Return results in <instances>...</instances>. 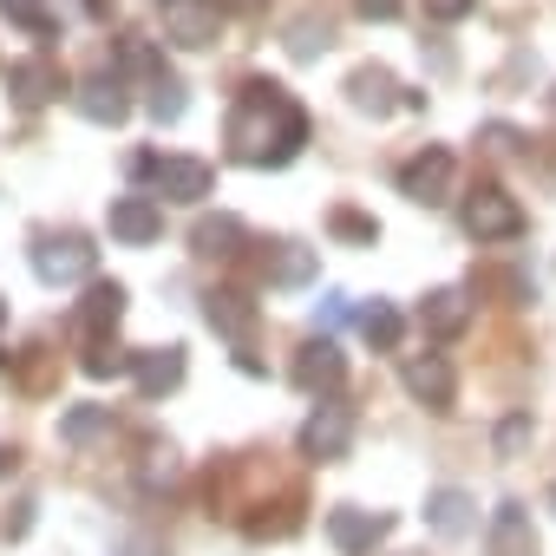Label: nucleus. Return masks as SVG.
<instances>
[{
	"instance_id": "c9c22d12",
	"label": "nucleus",
	"mask_w": 556,
	"mask_h": 556,
	"mask_svg": "<svg viewBox=\"0 0 556 556\" xmlns=\"http://www.w3.org/2000/svg\"><path fill=\"white\" fill-rule=\"evenodd\" d=\"M27 530H34V504H21V510H14V517H8V536H14V543H21V536H27Z\"/></svg>"
},
{
	"instance_id": "dca6fc26",
	"label": "nucleus",
	"mask_w": 556,
	"mask_h": 556,
	"mask_svg": "<svg viewBox=\"0 0 556 556\" xmlns=\"http://www.w3.org/2000/svg\"><path fill=\"white\" fill-rule=\"evenodd\" d=\"M105 223H112V236H118V242H131V249H144V242H157V236H164V210H157L151 197H112Z\"/></svg>"
},
{
	"instance_id": "bb28decb",
	"label": "nucleus",
	"mask_w": 556,
	"mask_h": 556,
	"mask_svg": "<svg viewBox=\"0 0 556 556\" xmlns=\"http://www.w3.org/2000/svg\"><path fill=\"white\" fill-rule=\"evenodd\" d=\"M151 118H157V125H177V118H184V86H177L170 73L151 79Z\"/></svg>"
},
{
	"instance_id": "4be33fe9",
	"label": "nucleus",
	"mask_w": 556,
	"mask_h": 556,
	"mask_svg": "<svg viewBox=\"0 0 556 556\" xmlns=\"http://www.w3.org/2000/svg\"><path fill=\"white\" fill-rule=\"evenodd\" d=\"M354 321H361V334H367L380 354H393V348H400V334H406V321H400V308H393V302H367Z\"/></svg>"
},
{
	"instance_id": "6ab92c4d",
	"label": "nucleus",
	"mask_w": 556,
	"mask_h": 556,
	"mask_svg": "<svg viewBox=\"0 0 556 556\" xmlns=\"http://www.w3.org/2000/svg\"><path fill=\"white\" fill-rule=\"evenodd\" d=\"M131 380H138L144 400L177 393V387H184V348H144V354L131 361Z\"/></svg>"
},
{
	"instance_id": "5701e85b",
	"label": "nucleus",
	"mask_w": 556,
	"mask_h": 556,
	"mask_svg": "<svg viewBox=\"0 0 556 556\" xmlns=\"http://www.w3.org/2000/svg\"><path fill=\"white\" fill-rule=\"evenodd\" d=\"M105 432H112V406H66L60 413V439L66 445H92Z\"/></svg>"
},
{
	"instance_id": "2eb2a0df",
	"label": "nucleus",
	"mask_w": 556,
	"mask_h": 556,
	"mask_svg": "<svg viewBox=\"0 0 556 556\" xmlns=\"http://www.w3.org/2000/svg\"><path fill=\"white\" fill-rule=\"evenodd\" d=\"M348 99H354V112H374V118L406 112V86H400L387 66H361V73L348 79Z\"/></svg>"
},
{
	"instance_id": "39448f33",
	"label": "nucleus",
	"mask_w": 556,
	"mask_h": 556,
	"mask_svg": "<svg viewBox=\"0 0 556 556\" xmlns=\"http://www.w3.org/2000/svg\"><path fill=\"white\" fill-rule=\"evenodd\" d=\"M302 458H315V465H334V458H348L354 452V406H341V400H321L308 419H302Z\"/></svg>"
},
{
	"instance_id": "20e7f679",
	"label": "nucleus",
	"mask_w": 556,
	"mask_h": 556,
	"mask_svg": "<svg viewBox=\"0 0 556 556\" xmlns=\"http://www.w3.org/2000/svg\"><path fill=\"white\" fill-rule=\"evenodd\" d=\"M458 223H465V236H471V242H510V236H523V210H517V197H510V190H497V184L465 190Z\"/></svg>"
},
{
	"instance_id": "f257e3e1",
	"label": "nucleus",
	"mask_w": 556,
	"mask_h": 556,
	"mask_svg": "<svg viewBox=\"0 0 556 556\" xmlns=\"http://www.w3.org/2000/svg\"><path fill=\"white\" fill-rule=\"evenodd\" d=\"M302 144H308V112L275 79H249L236 92V105H229V157L236 164L282 170Z\"/></svg>"
},
{
	"instance_id": "cd10ccee",
	"label": "nucleus",
	"mask_w": 556,
	"mask_h": 556,
	"mask_svg": "<svg viewBox=\"0 0 556 556\" xmlns=\"http://www.w3.org/2000/svg\"><path fill=\"white\" fill-rule=\"evenodd\" d=\"M328 229H334L341 242H361V249H374V242H380V223H374V216H361V210H334V216H328Z\"/></svg>"
},
{
	"instance_id": "9b49d317",
	"label": "nucleus",
	"mask_w": 556,
	"mask_h": 556,
	"mask_svg": "<svg viewBox=\"0 0 556 556\" xmlns=\"http://www.w3.org/2000/svg\"><path fill=\"white\" fill-rule=\"evenodd\" d=\"M151 190H157L164 203H203V197L216 190V170H210L203 157H157Z\"/></svg>"
},
{
	"instance_id": "aec40b11",
	"label": "nucleus",
	"mask_w": 556,
	"mask_h": 556,
	"mask_svg": "<svg viewBox=\"0 0 556 556\" xmlns=\"http://www.w3.org/2000/svg\"><path fill=\"white\" fill-rule=\"evenodd\" d=\"M484 549H491V556H536L530 510H523V504H497V510H491V530H484Z\"/></svg>"
},
{
	"instance_id": "6e6552de",
	"label": "nucleus",
	"mask_w": 556,
	"mask_h": 556,
	"mask_svg": "<svg viewBox=\"0 0 556 556\" xmlns=\"http://www.w3.org/2000/svg\"><path fill=\"white\" fill-rule=\"evenodd\" d=\"M203 321H210L236 354L255 348V302H249L242 289H210V295H203Z\"/></svg>"
},
{
	"instance_id": "c85d7f7f",
	"label": "nucleus",
	"mask_w": 556,
	"mask_h": 556,
	"mask_svg": "<svg viewBox=\"0 0 556 556\" xmlns=\"http://www.w3.org/2000/svg\"><path fill=\"white\" fill-rule=\"evenodd\" d=\"M0 14L21 21V27H34V34H53V14L40 8V0H0Z\"/></svg>"
},
{
	"instance_id": "58836bf2",
	"label": "nucleus",
	"mask_w": 556,
	"mask_h": 556,
	"mask_svg": "<svg viewBox=\"0 0 556 556\" xmlns=\"http://www.w3.org/2000/svg\"><path fill=\"white\" fill-rule=\"evenodd\" d=\"M549 510H556V484H549Z\"/></svg>"
},
{
	"instance_id": "423d86ee",
	"label": "nucleus",
	"mask_w": 556,
	"mask_h": 556,
	"mask_svg": "<svg viewBox=\"0 0 556 556\" xmlns=\"http://www.w3.org/2000/svg\"><path fill=\"white\" fill-rule=\"evenodd\" d=\"M289 374H295V387H302V393H315V400H321V393H341V380H348V354H341L328 334H315V341H302V348H295V367H289Z\"/></svg>"
},
{
	"instance_id": "f8f14e48",
	"label": "nucleus",
	"mask_w": 556,
	"mask_h": 556,
	"mask_svg": "<svg viewBox=\"0 0 556 556\" xmlns=\"http://www.w3.org/2000/svg\"><path fill=\"white\" fill-rule=\"evenodd\" d=\"M118 321H125V289L118 282H86V295L73 308V334L79 341H112Z\"/></svg>"
},
{
	"instance_id": "9d476101",
	"label": "nucleus",
	"mask_w": 556,
	"mask_h": 556,
	"mask_svg": "<svg viewBox=\"0 0 556 556\" xmlns=\"http://www.w3.org/2000/svg\"><path fill=\"white\" fill-rule=\"evenodd\" d=\"M223 0H164V34L177 47H210L223 34Z\"/></svg>"
},
{
	"instance_id": "c756f323",
	"label": "nucleus",
	"mask_w": 556,
	"mask_h": 556,
	"mask_svg": "<svg viewBox=\"0 0 556 556\" xmlns=\"http://www.w3.org/2000/svg\"><path fill=\"white\" fill-rule=\"evenodd\" d=\"M523 445H530V413H510V419L497 426V452H504V458H517Z\"/></svg>"
},
{
	"instance_id": "72a5a7b5",
	"label": "nucleus",
	"mask_w": 556,
	"mask_h": 556,
	"mask_svg": "<svg viewBox=\"0 0 556 556\" xmlns=\"http://www.w3.org/2000/svg\"><path fill=\"white\" fill-rule=\"evenodd\" d=\"M361 21H400V0H354Z\"/></svg>"
},
{
	"instance_id": "f3484780",
	"label": "nucleus",
	"mask_w": 556,
	"mask_h": 556,
	"mask_svg": "<svg viewBox=\"0 0 556 556\" xmlns=\"http://www.w3.org/2000/svg\"><path fill=\"white\" fill-rule=\"evenodd\" d=\"M419 328H426L432 341H458V334L471 328V295H465V289H432V295L419 302Z\"/></svg>"
},
{
	"instance_id": "e433bc0d",
	"label": "nucleus",
	"mask_w": 556,
	"mask_h": 556,
	"mask_svg": "<svg viewBox=\"0 0 556 556\" xmlns=\"http://www.w3.org/2000/svg\"><path fill=\"white\" fill-rule=\"evenodd\" d=\"M223 8H229V14H262L268 0H223Z\"/></svg>"
},
{
	"instance_id": "393cba45",
	"label": "nucleus",
	"mask_w": 556,
	"mask_h": 556,
	"mask_svg": "<svg viewBox=\"0 0 556 556\" xmlns=\"http://www.w3.org/2000/svg\"><path fill=\"white\" fill-rule=\"evenodd\" d=\"M289 53H295V60H321V53H328V21L302 14V21L289 27Z\"/></svg>"
},
{
	"instance_id": "a878e982",
	"label": "nucleus",
	"mask_w": 556,
	"mask_h": 556,
	"mask_svg": "<svg viewBox=\"0 0 556 556\" xmlns=\"http://www.w3.org/2000/svg\"><path fill=\"white\" fill-rule=\"evenodd\" d=\"M131 361H138V354H125V348H112V341H92L79 367H86L92 380H112V374H131Z\"/></svg>"
},
{
	"instance_id": "f03ea898",
	"label": "nucleus",
	"mask_w": 556,
	"mask_h": 556,
	"mask_svg": "<svg viewBox=\"0 0 556 556\" xmlns=\"http://www.w3.org/2000/svg\"><path fill=\"white\" fill-rule=\"evenodd\" d=\"M99 268V249L79 236V229H60V236H40L34 242V275L47 289H73V282H92Z\"/></svg>"
},
{
	"instance_id": "b1692460",
	"label": "nucleus",
	"mask_w": 556,
	"mask_h": 556,
	"mask_svg": "<svg viewBox=\"0 0 556 556\" xmlns=\"http://www.w3.org/2000/svg\"><path fill=\"white\" fill-rule=\"evenodd\" d=\"M268 282H275V289H308V282H315V249L282 242V255H275V268H268Z\"/></svg>"
},
{
	"instance_id": "1a4fd4ad",
	"label": "nucleus",
	"mask_w": 556,
	"mask_h": 556,
	"mask_svg": "<svg viewBox=\"0 0 556 556\" xmlns=\"http://www.w3.org/2000/svg\"><path fill=\"white\" fill-rule=\"evenodd\" d=\"M387 530H393V517H387V510H361V504L328 510V543H334L341 556H367L374 543H387Z\"/></svg>"
},
{
	"instance_id": "412c9836",
	"label": "nucleus",
	"mask_w": 556,
	"mask_h": 556,
	"mask_svg": "<svg viewBox=\"0 0 556 556\" xmlns=\"http://www.w3.org/2000/svg\"><path fill=\"white\" fill-rule=\"evenodd\" d=\"M190 249L210 255V262H229V255H242V223L236 216H203L190 229Z\"/></svg>"
},
{
	"instance_id": "473e14b6",
	"label": "nucleus",
	"mask_w": 556,
	"mask_h": 556,
	"mask_svg": "<svg viewBox=\"0 0 556 556\" xmlns=\"http://www.w3.org/2000/svg\"><path fill=\"white\" fill-rule=\"evenodd\" d=\"M478 0H426V21H465Z\"/></svg>"
},
{
	"instance_id": "2f4dec72",
	"label": "nucleus",
	"mask_w": 556,
	"mask_h": 556,
	"mask_svg": "<svg viewBox=\"0 0 556 556\" xmlns=\"http://www.w3.org/2000/svg\"><path fill=\"white\" fill-rule=\"evenodd\" d=\"M478 138H484V151H497V157H510V151L523 144V131H517V125H484Z\"/></svg>"
},
{
	"instance_id": "7ed1b4c3",
	"label": "nucleus",
	"mask_w": 556,
	"mask_h": 556,
	"mask_svg": "<svg viewBox=\"0 0 556 556\" xmlns=\"http://www.w3.org/2000/svg\"><path fill=\"white\" fill-rule=\"evenodd\" d=\"M400 197H406V203H426V210L452 203V197H458V157H452L445 144L413 151V157L400 164Z\"/></svg>"
},
{
	"instance_id": "f704fd0d",
	"label": "nucleus",
	"mask_w": 556,
	"mask_h": 556,
	"mask_svg": "<svg viewBox=\"0 0 556 556\" xmlns=\"http://www.w3.org/2000/svg\"><path fill=\"white\" fill-rule=\"evenodd\" d=\"M321 321H328V328L348 321V295H321Z\"/></svg>"
},
{
	"instance_id": "4468645a",
	"label": "nucleus",
	"mask_w": 556,
	"mask_h": 556,
	"mask_svg": "<svg viewBox=\"0 0 556 556\" xmlns=\"http://www.w3.org/2000/svg\"><path fill=\"white\" fill-rule=\"evenodd\" d=\"M60 92H66L60 66H47V60H14V66H8V99H14L21 112H40V105H53Z\"/></svg>"
},
{
	"instance_id": "a211bd4d",
	"label": "nucleus",
	"mask_w": 556,
	"mask_h": 556,
	"mask_svg": "<svg viewBox=\"0 0 556 556\" xmlns=\"http://www.w3.org/2000/svg\"><path fill=\"white\" fill-rule=\"evenodd\" d=\"M426 523H432L445 543L471 536V530H478V504H471V491H458V484H439V491L426 497Z\"/></svg>"
},
{
	"instance_id": "7c9ffc66",
	"label": "nucleus",
	"mask_w": 556,
	"mask_h": 556,
	"mask_svg": "<svg viewBox=\"0 0 556 556\" xmlns=\"http://www.w3.org/2000/svg\"><path fill=\"white\" fill-rule=\"evenodd\" d=\"M125 66H131V73H144V79H157V73H164L151 40H125Z\"/></svg>"
},
{
	"instance_id": "0eeeda50",
	"label": "nucleus",
	"mask_w": 556,
	"mask_h": 556,
	"mask_svg": "<svg viewBox=\"0 0 556 556\" xmlns=\"http://www.w3.org/2000/svg\"><path fill=\"white\" fill-rule=\"evenodd\" d=\"M400 380H406V393H413L419 406H432V413H452V400H458V374H452L445 354H406Z\"/></svg>"
},
{
	"instance_id": "ddd939ff",
	"label": "nucleus",
	"mask_w": 556,
	"mask_h": 556,
	"mask_svg": "<svg viewBox=\"0 0 556 556\" xmlns=\"http://www.w3.org/2000/svg\"><path fill=\"white\" fill-rule=\"evenodd\" d=\"M73 105H79V118H86V125H125V118H131L125 79H112V73L79 79V86H73Z\"/></svg>"
},
{
	"instance_id": "4c0bfd02",
	"label": "nucleus",
	"mask_w": 556,
	"mask_h": 556,
	"mask_svg": "<svg viewBox=\"0 0 556 556\" xmlns=\"http://www.w3.org/2000/svg\"><path fill=\"white\" fill-rule=\"evenodd\" d=\"M8 471H14V452H8V445H0V478H8Z\"/></svg>"
}]
</instances>
